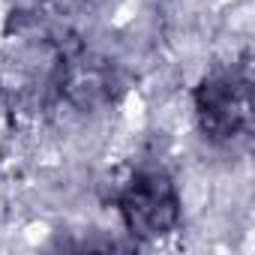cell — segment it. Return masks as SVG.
<instances>
[{"mask_svg":"<svg viewBox=\"0 0 255 255\" xmlns=\"http://www.w3.org/2000/svg\"><path fill=\"white\" fill-rule=\"evenodd\" d=\"M120 213L138 234H165L177 219V198L165 177L141 174L120 198Z\"/></svg>","mask_w":255,"mask_h":255,"instance_id":"1","label":"cell"},{"mask_svg":"<svg viewBox=\"0 0 255 255\" xmlns=\"http://www.w3.org/2000/svg\"><path fill=\"white\" fill-rule=\"evenodd\" d=\"M198 114L204 117V129L213 135H231L237 120L246 114L243 93H237L231 81H210L198 96Z\"/></svg>","mask_w":255,"mask_h":255,"instance_id":"2","label":"cell"}]
</instances>
